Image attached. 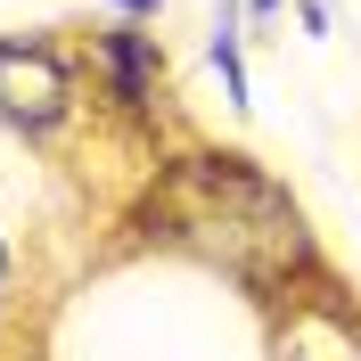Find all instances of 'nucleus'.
<instances>
[{
	"instance_id": "obj_1",
	"label": "nucleus",
	"mask_w": 361,
	"mask_h": 361,
	"mask_svg": "<svg viewBox=\"0 0 361 361\" xmlns=\"http://www.w3.org/2000/svg\"><path fill=\"white\" fill-rule=\"evenodd\" d=\"M148 214H157L164 238L197 247L205 263H222L247 288L288 279L312 255L304 247V214L288 205V189L271 173H255L247 157H189V164H173Z\"/></svg>"
},
{
	"instance_id": "obj_2",
	"label": "nucleus",
	"mask_w": 361,
	"mask_h": 361,
	"mask_svg": "<svg viewBox=\"0 0 361 361\" xmlns=\"http://www.w3.org/2000/svg\"><path fill=\"white\" fill-rule=\"evenodd\" d=\"M74 99L66 66L49 58V49H25V42H0V115H17L25 132H42V123H58Z\"/></svg>"
},
{
	"instance_id": "obj_3",
	"label": "nucleus",
	"mask_w": 361,
	"mask_h": 361,
	"mask_svg": "<svg viewBox=\"0 0 361 361\" xmlns=\"http://www.w3.org/2000/svg\"><path fill=\"white\" fill-rule=\"evenodd\" d=\"M99 58H107L115 90H123V107H140V99H148V42H140L132 25H115L107 42H99Z\"/></svg>"
},
{
	"instance_id": "obj_4",
	"label": "nucleus",
	"mask_w": 361,
	"mask_h": 361,
	"mask_svg": "<svg viewBox=\"0 0 361 361\" xmlns=\"http://www.w3.org/2000/svg\"><path fill=\"white\" fill-rule=\"evenodd\" d=\"M288 361H361L353 345H320V337H295L288 345Z\"/></svg>"
},
{
	"instance_id": "obj_5",
	"label": "nucleus",
	"mask_w": 361,
	"mask_h": 361,
	"mask_svg": "<svg viewBox=\"0 0 361 361\" xmlns=\"http://www.w3.org/2000/svg\"><path fill=\"white\" fill-rule=\"evenodd\" d=\"M0 304H8V247H0Z\"/></svg>"
}]
</instances>
